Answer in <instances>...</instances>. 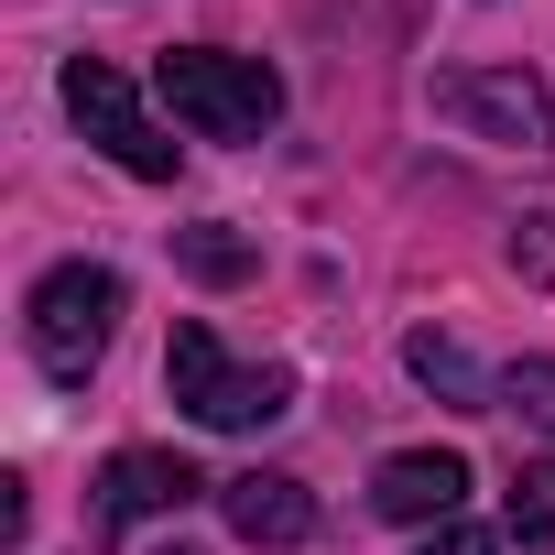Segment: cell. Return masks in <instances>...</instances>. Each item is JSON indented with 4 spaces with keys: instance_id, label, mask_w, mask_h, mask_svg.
<instances>
[{
    "instance_id": "6da1fadb",
    "label": "cell",
    "mask_w": 555,
    "mask_h": 555,
    "mask_svg": "<svg viewBox=\"0 0 555 555\" xmlns=\"http://www.w3.org/2000/svg\"><path fill=\"white\" fill-rule=\"evenodd\" d=\"M164 109L196 131V142H261L272 120H284V77H272L261 55H229V44H175L153 66Z\"/></svg>"
},
{
    "instance_id": "7a4b0ae2",
    "label": "cell",
    "mask_w": 555,
    "mask_h": 555,
    "mask_svg": "<svg viewBox=\"0 0 555 555\" xmlns=\"http://www.w3.org/2000/svg\"><path fill=\"white\" fill-rule=\"evenodd\" d=\"M164 392H175L207 436H250V425H272V414L295 403V371H284V360H261V371H250V360H229V349H218V327H196V317H185V327H175V349H164Z\"/></svg>"
},
{
    "instance_id": "3957f363",
    "label": "cell",
    "mask_w": 555,
    "mask_h": 555,
    "mask_svg": "<svg viewBox=\"0 0 555 555\" xmlns=\"http://www.w3.org/2000/svg\"><path fill=\"white\" fill-rule=\"evenodd\" d=\"M425 109H436L447 131L490 142V153H555V99H544V77H522V66H436V77H425Z\"/></svg>"
},
{
    "instance_id": "277c9868",
    "label": "cell",
    "mask_w": 555,
    "mask_h": 555,
    "mask_svg": "<svg viewBox=\"0 0 555 555\" xmlns=\"http://www.w3.org/2000/svg\"><path fill=\"white\" fill-rule=\"evenodd\" d=\"M109 327H120V272L109 261H55L34 284V371L44 382H88L109 360Z\"/></svg>"
},
{
    "instance_id": "5b68a950",
    "label": "cell",
    "mask_w": 555,
    "mask_h": 555,
    "mask_svg": "<svg viewBox=\"0 0 555 555\" xmlns=\"http://www.w3.org/2000/svg\"><path fill=\"white\" fill-rule=\"evenodd\" d=\"M66 109H77V131L120 164V175H142V185H175V164H185V142H164V120L131 99V77L120 66H99V55H66Z\"/></svg>"
},
{
    "instance_id": "8992f818",
    "label": "cell",
    "mask_w": 555,
    "mask_h": 555,
    "mask_svg": "<svg viewBox=\"0 0 555 555\" xmlns=\"http://www.w3.org/2000/svg\"><path fill=\"white\" fill-rule=\"evenodd\" d=\"M207 479H196V457H175V447H120L99 479H88V533H120V522H153V512H185Z\"/></svg>"
},
{
    "instance_id": "52a82bcc",
    "label": "cell",
    "mask_w": 555,
    "mask_h": 555,
    "mask_svg": "<svg viewBox=\"0 0 555 555\" xmlns=\"http://www.w3.org/2000/svg\"><path fill=\"white\" fill-rule=\"evenodd\" d=\"M371 512H382V522H425V533L457 522V512H468V457H457V447H403V457H382V468H371Z\"/></svg>"
},
{
    "instance_id": "ba28073f",
    "label": "cell",
    "mask_w": 555,
    "mask_h": 555,
    "mask_svg": "<svg viewBox=\"0 0 555 555\" xmlns=\"http://www.w3.org/2000/svg\"><path fill=\"white\" fill-rule=\"evenodd\" d=\"M218 512H229V533L261 544V555H284V544L317 533V490H306L295 468H240V479H218Z\"/></svg>"
},
{
    "instance_id": "9c48e42d",
    "label": "cell",
    "mask_w": 555,
    "mask_h": 555,
    "mask_svg": "<svg viewBox=\"0 0 555 555\" xmlns=\"http://www.w3.org/2000/svg\"><path fill=\"white\" fill-rule=\"evenodd\" d=\"M175 261L196 272V284H250V272H261V240H240L229 218H196V229H175Z\"/></svg>"
},
{
    "instance_id": "30bf717a",
    "label": "cell",
    "mask_w": 555,
    "mask_h": 555,
    "mask_svg": "<svg viewBox=\"0 0 555 555\" xmlns=\"http://www.w3.org/2000/svg\"><path fill=\"white\" fill-rule=\"evenodd\" d=\"M403 371H414L425 392H447V403H490V382L468 371V349H457L447 327H414V338H403Z\"/></svg>"
},
{
    "instance_id": "8fae6325",
    "label": "cell",
    "mask_w": 555,
    "mask_h": 555,
    "mask_svg": "<svg viewBox=\"0 0 555 555\" xmlns=\"http://www.w3.org/2000/svg\"><path fill=\"white\" fill-rule=\"evenodd\" d=\"M490 414H512V425H544V436H555V360H512V371L490 382Z\"/></svg>"
},
{
    "instance_id": "7c38bea8",
    "label": "cell",
    "mask_w": 555,
    "mask_h": 555,
    "mask_svg": "<svg viewBox=\"0 0 555 555\" xmlns=\"http://www.w3.org/2000/svg\"><path fill=\"white\" fill-rule=\"evenodd\" d=\"M501 512H512V533H522V544H555V457H522Z\"/></svg>"
},
{
    "instance_id": "4fadbf2b",
    "label": "cell",
    "mask_w": 555,
    "mask_h": 555,
    "mask_svg": "<svg viewBox=\"0 0 555 555\" xmlns=\"http://www.w3.org/2000/svg\"><path fill=\"white\" fill-rule=\"evenodd\" d=\"M501 261L522 272V284H533V295H555V207H544V218H522V229L501 240Z\"/></svg>"
},
{
    "instance_id": "5bb4252c",
    "label": "cell",
    "mask_w": 555,
    "mask_h": 555,
    "mask_svg": "<svg viewBox=\"0 0 555 555\" xmlns=\"http://www.w3.org/2000/svg\"><path fill=\"white\" fill-rule=\"evenodd\" d=\"M425 555H501V544H490L479 522H436V533H425Z\"/></svg>"
},
{
    "instance_id": "9a60e30c",
    "label": "cell",
    "mask_w": 555,
    "mask_h": 555,
    "mask_svg": "<svg viewBox=\"0 0 555 555\" xmlns=\"http://www.w3.org/2000/svg\"><path fill=\"white\" fill-rule=\"evenodd\" d=\"M164 555H196V544H164Z\"/></svg>"
}]
</instances>
